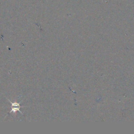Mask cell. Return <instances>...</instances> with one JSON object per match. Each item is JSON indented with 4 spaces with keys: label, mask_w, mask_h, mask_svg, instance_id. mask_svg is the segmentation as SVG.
<instances>
[{
    "label": "cell",
    "mask_w": 134,
    "mask_h": 134,
    "mask_svg": "<svg viewBox=\"0 0 134 134\" xmlns=\"http://www.w3.org/2000/svg\"><path fill=\"white\" fill-rule=\"evenodd\" d=\"M12 104V110L11 111L9 112L10 113L12 112H16V111H19L21 114H22L21 111L20 110V108L21 107H24L25 106H21L20 105V103H13L10 100H8Z\"/></svg>",
    "instance_id": "6da1fadb"
}]
</instances>
